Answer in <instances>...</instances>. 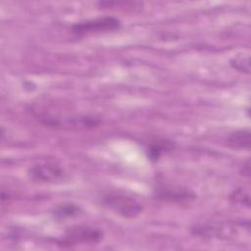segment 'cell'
<instances>
[{"label":"cell","mask_w":251,"mask_h":251,"mask_svg":"<svg viewBox=\"0 0 251 251\" xmlns=\"http://www.w3.org/2000/svg\"><path fill=\"white\" fill-rule=\"evenodd\" d=\"M227 143L233 148H246L250 147V131L249 129H240L230 133L227 137Z\"/></svg>","instance_id":"52a82bcc"},{"label":"cell","mask_w":251,"mask_h":251,"mask_svg":"<svg viewBox=\"0 0 251 251\" xmlns=\"http://www.w3.org/2000/svg\"><path fill=\"white\" fill-rule=\"evenodd\" d=\"M121 25L120 20L114 17H104L95 20L80 22L72 25V30L75 34H88L94 32L115 30Z\"/></svg>","instance_id":"277c9868"},{"label":"cell","mask_w":251,"mask_h":251,"mask_svg":"<svg viewBox=\"0 0 251 251\" xmlns=\"http://www.w3.org/2000/svg\"><path fill=\"white\" fill-rule=\"evenodd\" d=\"M156 194L159 198L176 203H185L190 202L195 198V193L187 188L180 186H172V185H163L157 188Z\"/></svg>","instance_id":"8992f818"},{"label":"cell","mask_w":251,"mask_h":251,"mask_svg":"<svg viewBox=\"0 0 251 251\" xmlns=\"http://www.w3.org/2000/svg\"><path fill=\"white\" fill-rule=\"evenodd\" d=\"M29 177L38 182L58 183L66 178V172L55 163H38L28 169Z\"/></svg>","instance_id":"7a4b0ae2"},{"label":"cell","mask_w":251,"mask_h":251,"mask_svg":"<svg viewBox=\"0 0 251 251\" xmlns=\"http://www.w3.org/2000/svg\"><path fill=\"white\" fill-rule=\"evenodd\" d=\"M173 144L170 141L163 140L162 142H157L148 148V157L153 160H157L162 153L167 149H172Z\"/></svg>","instance_id":"9c48e42d"},{"label":"cell","mask_w":251,"mask_h":251,"mask_svg":"<svg viewBox=\"0 0 251 251\" xmlns=\"http://www.w3.org/2000/svg\"><path fill=\"white\" fill-rule=\"evenodd\" d=\"M78 211H79V208L77 206L72 203H68V204H63L59 206L55 210V215L60 219L62 218L64 219L67 217H73L75 215H77Z\"/></svg>","instance_id":"30bf717a"},{"label":"cell","mask_w":251,"mask_h":251,"mask_svg":"<svg viewBox=\"0 0 251 251\" xmlns=\"http://www.w3.org/2000/svg\"><path fill=\"white\" fill-rule=\"evenodd\" d=\"M243 175L249 176L250 175V165H249V161H247L246 164L243 165Z\"/></svg>","instance_id":"7c38bea8"},{"label":"cell","mask_w":251,"mask_h":251,"mask_svg":"<svg viewBox=\"0 0 251 251\" xmlns=\"http://www.w3.org/2000/svg\"><path fill=\"white\" fill-rule=\"evenodd\" d=\"M231 199L234 203L245 206V207H249L250 206V200H249V193L242 189V188H238L236 190L233 191V193L231 194Z\"/></svg>","instance_id":"8fae6325"},{"label":"cell","mask_w":251,"mask_h":251,"mask_svg":"<svg viewBox=\"0 0 251 251\" xmlns=\"http://www.w3.org/2000/svg\"><path fill=\"white\" fill-rule=\"evenodd\" d=\"M230 65L233 69L245 73V74H249L250 72V62H249V55L246 54H238L236 56H234L231 60H230Z\"/></svg>","instance_id":"ba28073f"},{"label":"cell","mask_w":251,"mask_h":251,"mask_svg":"<svg viewBox=\"0 0 251 251\" xmlns=\"http://www.w3.org/2000/svg\"><path fill=\"white\" fill-rule=\"evenodd\" d=\"M103 204L109 210L125 218H135L142 211L140 203L131 196L120 192H110L103 197Z\"/></svg>","instance_id":"6da1fadb"},{"label":"cell","mask_w":251,"mask_h":251,"mask_svg":"<svg viewBox=\"0 0 251 251\" xmlns=\"http://www.w3.org/2000/svg\"><path fill=\"white\" fill-rule=\"evenodd\" d=\"M103 233L96 228L90 226H75L71 228L63 240L64 244H77V243H95L102 239Z\"/></svg>","instance_id":"5b68a950"},{"label":"cell","mask_w":251,"mask_h":251,"mask_svg":"<svg viewBox=\"0 0 251 251\" xmlns=\"http://www.w3.org/2000/svg\"><path fill=\"white\" fill-rule=\"evenodd\" d=\"M40 122L49 126L64 129H85L98 125L99 121L89 117H40Z\"/></svg>","instance_id":"3957f363"}]
</instances>
